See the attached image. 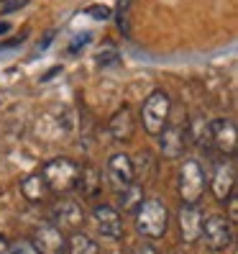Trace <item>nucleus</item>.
Returning <instances> with one entry per match:
<instances>
[{"label": "nucleus", "mask_w": 238, "mask_h": 254, "mask_svg": "<svg viewBox=\"0 0 238 254\" xmlns=\"http://www.w3.org/2000/svg\"><path fill=\"white\" fill-rule=\"evenodd\" d=\"M133 216H136V231L151 242L161 239L169 229V208L159 198H143Z\"/></svg>", "instance_id": "f257e3e1"}, {"label": "nucleus", "mask_w": 238, "mask_h": 254, "mask_svg": "<svg viewBox=\"0 0 238 254\" xmlns=\"http://www.w3.org/2000/svg\"><path fill=\"white\" fill-rule=\"evenodd\" d=\"M80 167H82V164H77V162L69 159V157H54V159H49L41 167V177L47 180V185H49L51 192L67 195V192H72L74 185H77Z\"/></svg>", "instance_id": "f03ea898"}, {"label": "nucleus", "mask_w": 238, "mask_h": 254, "mask_svg": "<svg viewBox=\"0 0 238 254\" xmlns=\"http://www.w3.org/2000/svg\"><path fill=\"white\" fill-rule=\"evenodd\" d=\"M172 116V100L164 90H151L141 103V126L148 136H159L161 128L169 124Z\"/></svg>", "instance_id": "7ed1b4c3"}, {"label": "nucleus", "mask_w": 238, "mask_h": 254, "mask_svg": "<svg viewBox=\"0 0 238 254\" xmlns=\"http://www.w3.org/2000/svg\"><path fill=\"white\" fill-rule=\"evenodd\" d=\"M205 183L210 188L213 198L218 203H226L231 195H236V164L233 157H220L213 162L210 175H205Z\"/></svg>", "instance_id": "20e7f679"}, {"label": "nucleus", "mask_w": 238, "mask_h": 254, "mask_svg": "<svg viewBox=\"0 0 238 254\" xmlns=\"http://www.w3.org/2000/svg\"><path fill=\"white\" fill-rule=\"evenodd\" d=\"M207 183H205V170L197 159H185V164L180 167V185H177V192H180V200L197 205V200L202 198Z\"/></svg>", "instance_id": "39448f33"}, {"label": "nucleus", "mask_w": 238, "mask_h": 254, "mask_svg": "<svg viewBox=\"0 0 238 254\" xmlns=\"http://www.w3.org/2000/svg\"><path fill=\"white\" fill-rule=\"evenodd\" d=\"M87 221V213H85V205L74 198H59L54 205H51V223L59 226L64 234L69 231H80Z\"/></svg>", "instance_id": "423d86ee"}, {"label": "nucleus", "mask_w": 238, "mask_h": 254, "mask_svg": "<svg viewBox=\"0 0 238 254\" xmlns=\"http://www.w3.org/2000/svg\"><path fill=\"white\" fill-rule=\"evenodd\" d=\"M202 242L210 252H223L233 244V223L226 216H210L202 221Z\"/></svg>", "instance_id": "0eeeda50"}, {"label": "nucleus", "mask_w": 238, "mask_h": 254, "mask_svg": "<svg viewBox=\"0 0 238 254\" xmlns=\"http://www.w3.org/2000/svg\"><path fill=\"white\" fill-rule=\"evenodd\" d=\"M31 242L39 254H64L67 252V234L59 226H54L51 221L39 223L31 234Z\"/></svg>", "instance_id": "6e6552de"}, {"label": "nucleus", "mask_w": 238, "mask_h": 254, "mask_svg": "<svg viewBox=\"0 0 238 254\" xmlns=\"http://www.w3.org/2000/svg\"><path fill=\"white\" fill-rule=\"evenodd\" d=\"M210 141H213V149L220 152V157H236L238 131H236L233 118H215V121H210Z\"/></svg>", "instance_id": "1a4fd4ad"}, {"label": "nucleus", "mask_w": 238, "mask_h": 254, "mask_svg": "<svg viewBox=\"0 0 238 254\" xmlns=\"http://www.w3.org/2000/svg\"><path fill=\"white\" fill-rule=\"evenodd\" d=\"M156 139H159L161 157L180 159L185 154V146H187V126H182V124H167Z\"/></svg>", "instance_id": "9d476101"}, {"label": "nucleus", "mask_w": 238, "mask_h": 254, "mask_svg": "<svg viewBox=\"0 0 238 254\" xmlns=\"http://www.w3.org/2000/svg\"><path fill=\"white\" fill-rule=\"evenodd\" d=\"M202 211L197 205H190V203H182V208L177 211V223H180V239L185 244H195L200 242L202 236Z\"/></svg>", "instance_id": "9b49d317"}, {"label": "nucleus", "mask_w": 238, "mask_h": 254, "mask_svg": "<svg viewBox=\"0 0 238 254\" xmlns=\"http://www.w3.org/2000/svg\"><path fill=\"white\" fill-rule=\"evenodd\" d=\"M93 218L97 223V231L105 236V239H121L123 236V218L121 211L108 203H97L93 208Z\"/></svg>", "instance_id": "f8f14e48"}, {"label": "nucleus", "mask_w": 238, "mask_h": 254, "mask_svg": "<svg viewBox=\"0 0 238 254\" xmlns=\"http://www.w3.org/2000/svg\"><path fill=\"white\" fill-rule=\"evenodd\" d=\"M108 180L115 190H123L126 185H131L133 180H136V164H133V159L123 152H118L108 159Z\"/></svg>", "instance_id": "ddd939ff"}, {"label": "nucleus", "mask_w": 238, "mask_h": 254, "mask_svg": "<svg viewBox=\"0 0 238 254\" xmlns=\"http://www.w3.org/2000/svg\"><path fill=\"white\" fill-rule=\"evenodd\" d=\"M136 133V118H133V111L128 106H121L108 121V136L118 144H126L133 139Z\"/></svg>", "instance_id": "4468645a"}, {"label": "nucleus", "mask_w": 238, "mask_h": 254, "mask_svg": "<svg viewBox=\"0 0 238 254\" xmlns=\"http://www.w3.org/2000/svg\"><path fill=\"white\" fill-rule=\"evenodd\" d=\"M21 195L28 203H47L49 195H51V190H49L47 180L41 177V172H31V175H26L21 180Z\"/></svg>", "instance_id": "2eb2a0df"}, {"label": "nucleus", "mask_w": 238, "mask_h": 254, "mask_svg": "<svg viewBox=\"0 0 238 254\" xmlns=\"http://www.w3.org/2000/svg\"><path fill=\"white\" fill-rule=\"evenodd\" d=\"M187 141H192L197 149H213L210 141V121H205L202 116H192L187 124Z\"/></svg>", "instance_id": "dca6fc26"}, {"label": "nucleus", "mask_w": 238, "mask_h": 254, "mask_svg": "<svg viewBox=\"0 0 238 254\" xmlns=\"http://www.w3.org/2000/svg\"><path fill=\"white\" fill-rule=\"evenodd\" d=\"M74 190L82 192V198L87 200H95L97 192L102 190V180H100V172L95 167H80V177H77V185Z\"/></svg>", "instance_id": "f3484780"}, {"label": "nucleus", "mask_w": 238, "mask_h": 254, "mask_svg": "<svg viewBox=\"0 0 238 254\" xmlns=\"http://www.w3.org/2000/svg\"><path fill=\"white\" fill-rule=\"evenodd\" d=\"M64 254H102V252L93 236H87L82 231H72L67 236V252Z\"/></svg>", "instance_id": "a211bd4d"}, {"label": "nucleus", "mask_w": 238, "mask_h": 254, "mask_svg": "<svg viewBox=\"0 0 238 254\" xmlns=\"http://www.w3.org/2000/svg\"><path fill=\"white\" fill-rule=\"evenodd\" d=\"M118 200H121V211L126 213H136V208L143 200V185H139L133 180L131 185H126L123 190H118Z\"/></svg>", "instance_id": "6ab92c4d"}, {"label": "nucleus", "mask_w": 238, "mask_h": 254, "mask_svg": "<svg viewBox=\"0 0 238 254\" xmlns=\"http://www.w3.org/2000/svg\"><path fill=\"white\" fill-rule=\"evenodd\" d=\"M10 254H39L31 239H13L10 242Z\"/></svg>", "instance_id": "aec40b11"}, {"label": "nucleus", "mask_w": 238, "mask_h": 254, "mask_svg": "<svg viewBox=\"0 0 238 254\" xmlns=\"http://www.w3.org/2000/svg\"><path fill=\"white\" fill-rule=\"evenodd\" d=\"M90 39H93L90 34H82V36H77V39H74V41L69 44V54H77V52H80V49L85 47V44L90 41Z\"/></svg>", "instance_id": "412c9836"}, {"label": "nucleus", "mask_w": 238, "mask_h": 254, "mask_svg": "<svg viewBox=\"0 0 238 254\" xmlns=\"http://www.w3.org/2000/svg\"><path fill=\"white\" fill-rule=\"evenodd\" d=\"M128 254H159V252H156L151 244H146V242H143V244H133Z\"/></svg>", "instance_id": "4be33fe9"}, {"label": "nucleus", "mask_w": 238, "mask_h": 254, "mask_svg": "<svg viewBox=\"0 0 238 254\" xmlns=\"http://www.w3.org/2000/svg\"><path fill=\"white\" fill-rule=\"evenodd\" d=\"M97 62H100L102 67H108L110 62H118V54H115L113 49H108L105 54H102V52H100V54H97Z\"/></svg>", "instance_id": "5701e85b"}, {"label": "nucleus", "mask_w": 238, "mask_h": 254, "mask_svg": "<svg viewBox=\"0 0 238 254\" xmlns=\"http://www.w3.org/2000/svg\"><path fill=\"white\" fill-rule=\"evenodd\" d=\"M87 13H90L93 18L102 21V18H108V16H110V8H90V10H87Z\"/></svg>", "instance_id": "b1692460"}, {"label": "nucleus", "mask_w": 238, "mask_h": 254, "mask_svg": "<svg viewBox=\"0 0 238 254\" xmlns=\"http://www.w3.org/2000/svg\"><path fill=\"white\" fill-rule=\"evenodd\" d=\"M0 254H10V242L5 236H0Z\"/></svg>", "instance_id": "393cba45"}, {"label": "nucleus", "mask_w": 238, "mask_h": 254, "mask_svg": "<svg viewBox=\"0 0 238 254\" xmlns=\"http://www.w3.org/2000/svg\"><path fill=\"white\" fill-rule=\"evenodd\" d=\"M8 31H10V23L8 21H0V36H5Z\"/></svg>", "instance_id": "a878e982"}]
</instances>
